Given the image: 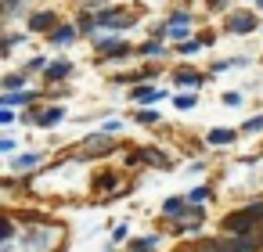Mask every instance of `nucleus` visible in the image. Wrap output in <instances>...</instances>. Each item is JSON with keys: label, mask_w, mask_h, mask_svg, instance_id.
<instances>
[{"label": "nucleus", "mask_w": 263, "mask_h": 252, "mask_svg": "<svg viewBox=\"0 0 263 252\" xmlns=\"http://www.w3.org/2000/svg\"><path fill=\"white\" fill-rule=\"evenodd\" d=\"M18 119H22V115H15V108H0V126H4V130H8V126H15Z\"/></svg>", "instance_id": "34"}, {"label": "nucleus", "mask_w": 263, "mask_h": 252, "mask_svg": "<svg viewBox=\"0 0 263 252\" xmlns=\"http://www.w3.org/2000/svg\"><path fill=\"white\" fill-rule=\"evenodd\" d=\"M29 87V76H26V69H18V72H8L4 80H0V90H26Z\"/></svg>", "instance_id": "20"}, {"label": "nucleus", "mask_w": 263, "mask_h": 252, "mask_svg": "<svg viewBox=\"0 0 263 252\" xmlns=\"http://www.w3.org/2000/svg\"><path fill=\"white\" fill-rule=\"evenodd\" d=\"M72 69H76L72 58H54V62L47 65V72H44V83H47V87H62V83L72 76Z\"/></svg>", "instance_id": "11"}, {"label": "nucleus", "mask_w": 263, "mask_h": 252, "mask_svg": "<svg viewBox=\"0 0 263 252\" xmlns=\"http://www.w3.org/2000/svg\"><path fill=\"white\" fill-rule=\"evenodd\" d=\"M80 36H83V33H80V26H76V22H62L58 29H51V33H47V47L65 51V47H72Z\"/></svg>", "instance_id": "7"}, {"label": "nucleus", "mask_w": 263, "mask_h": 252, "mask_svg": "<svg viewBox=\"0 0 263 252\" xmlns=\"http://www.w3.org/2000/svg\"><path fill=\"white\" fill-rule=\"evenodd\" d=\"M130 101H134L137 108H155L159 101H166V90H159L155 83H137V87L130 90Z\"/></svg>", "instance_id": "8"}, {"label": "nucleus", "mask_w": 263, "mask_h": 252, "mask_svg": "<svg viewBox=\"0 0 263 252\" xmlns=\"http://www.w3.org/2000/svg\"><path fill=\"white\" fill-rule=\"evenodd\" d=\"M40 101V94L36 90H4V94H0V108H33Z\"/></svg>", "instance_id": "10"}, {"label": "nucleus", "mask_w": 263, "mask_h": 252, "mask_svg": "<svg viewBox=\"0 0 263 252\" xmlns=\"http://www.w3.org/2000/svg\"><path fill=\"white\" fill-rule=\"evenodd\" d=\"M195 105H198V90H191V94H177V98H173V108H177V112H191Z\"/></svg>", "instance_id": "25"}, {"label": "nucleus", "mask_w": 263, "mask_h": 252, "mask_svg": "<svg viewBox=\"0 0 263 252\" xmlns=\"http://www.w3.org/2000/svg\"><path fill=\"white\" fill-rule=\"evenodd\" d=\"M166 22H173V26H195V15H191L187 8H173Z\"/></svg>", "instance_id": "27"}, {"label": "nucleus", "mask_w": 263, "mask_h": 252, "mask_svg": "<svg viewBox=\"0 0 263 252\" xmlns=\"http://www.w3.org/2000/svg\"><path fill=\"white\" fill-rule=\"evenodd\" d=\"M119 130H123V119H119V115H116V119H108V123H105V133H112V137H116V133H119Z\"/></svg>", "instance_id": "40"}, {"label": "nucleus", "mask_w": 263, "mask_h": 252, "mask_svg": "<svg viewBox=\"0 0 263 252\" xmlns=\"http://www.w3.org/2000/svg\"><path fill=\"white\" fill-rule=\"evenodd\" d=\"M220 101H223L227 108H238V105H241V94H238V90H223V94H220Z\"/></svg>", "instance_id": "35"}, {"label": "nucleus", "mask_w": 263, "mask_h": 252, "mask_svg": "<svg viewBox=\"0 0 263 252\" xmlns=\"http://www.w3.org/2000/svg\"><path fill=\"white\" fill-rule=\"evenodd\" d=\"M62 26V18H58V11L54 8H40V11H29L26 15V33L33 36V33H51V29H58Z\"/></svg>", "instance_id": "6"}, {"label": "nucleus", "mask_w": 263, "mask_h": 252, "mask_svg": "<svg viewBox=\"0 0 263 252\" xmlns=\"http://www.w3.org/2000/svg\"><path fill=\"white\" fill-rule=\"evenodd\" d=\"M170 80H173V87H205V72H198V69H187V65H180V69H173L170 72Z\"/></svg>", "instance_id": "12"}, {"label": "nucleus", "mask_w": 263, "mask_h": 252, "mask_svg": "<svg viewBox=\"0 0 263 252\" xmlns=\"http://www.w3.org/2000/svg\"><path fill=\"white\" fill-rule=\"evenodd\" d=\"M159 248V234H144V238H134L126 252H155Z\"/></svg>", "instance_id": "22"}, {"label": "nucleus", "mask_w": 263, "mask_h": 252, "mask_svg": "<svg viewBox=\"0 0 263 252\" xmlns=\"http://www.w3.org/2000/svg\"><path fill=\"white\" fill-rule=\"evenodd\" d=\"M159 119H162L159 108H137V112H134V123H137V126H155Z\"/></svg>", "instance_id": "24"}, {"label": "nucleus", "mask_w": 263, "mask_h": 252, "mask_svg": "<svg viewBox=\"0 0 263 252\" xmlns=\"http://www.w3.org/2000/svg\"><path fill=\"white\" fill-rule=\"evenodd\" d=\"M47 65H51V58H44V54H33V58L22 65V69H26V76L33 80V76H44V72H47Z\"/></svg>", "instance_id": "21"}, {"label": "nucleus", "mask_w": 263, "mask_h": 252, "mask_svg": "<svg viewBox=\"0 0 263 252\" xmlns=\"http://www.w3.org/2000/svg\"><path fill=\"white\" fill-rule=\"evenodd\" d=\"M22 4H26V0H4V22H11L22 11Z\"/></svg>", "instance_id": "32"}, {"label": "nucleus", "mask_w": 263, "mask_h": 252, "mask_svg": "<svg viewBox=\"0 0 263 252\" xmlns=\"http://www.w3.org/2000/svg\"><path fill=\"white\" fill-rule=\"evenodd\" d=\"M94 18H98V29H112V33H126L137 26V15L123 11V4H105L94 11Z\"/></svg>", "instance_id": "3"}, {"label": "nucleus", "mask_w": 263, "mask_h": 252, "mask_svg": "<svg viewBox=\"0 0 263 252\" xmlns=\"http://www.w3.org/2000/svg\"><path fill=\"white\" fill-rule=\"evenodd\" d=\"M195 252H231V248H227V238H202L195 241Z\"/></svg>", "instance_id": "23"}, {"label": "nucleus", "mask_w": 263, "mask_h": 252, "mask_svg": "<svg viewBox=\"0 0 263 252\" xmlns=\"http://www.w3.org/2000/svg\"><path fill=\"white\" fill-rule=\"evenodd\" d=\"M241 133H263V112H256L252 119L241 123Z\"/></svg>", "instance_id": "31"}, {"label": "nucleus", "mask_w": 263, "mask_h": 252, "mask_svg": "<svg viewBox=\"0 0 263 252\" xmlns=\"http://www.w3.org/2000/svg\"><path fill=\"white\" fill-rule=\"evenodd\" d=\"M162 216H166V220H184V216H191V202H187V195H173V198H166V202H162Z\"/></svg>", "instance_id": "13"}, {"label": "nucleus", "mask_w": 263, "mask_h": 252, "mask_svg": "<svg viewBox=\"0 0 263 252\" xmlns=\"http://www.w3.org/2000/svg\"><path fill=\"white\" fill-rule=\"evenodd\" d=\"M119 184H123V180H119V173L105 169V173H98V177H94V184H90V187H94V195H112V191H119Z\"/></svg>", "instance_id": "16"}, {"label": "nucleus", "mask_w": 263, "mask_h": 252, "mask_svg": "<svg viewBox=\"0 0 263 252\" xmlns=\"http://www.w3.org/2000/svg\"><path fill=\"white\" fill-rule=\"evenodd\" d=\"M126 162H144V166H159V169H170L173 162L159 151V144H144V148H134L126 155Z\"/></svg>", "instance_id": "9"}, {"label": "nucleus", "mask_w": 263, "mask_h": 252, "mask_svg": "<svg viewBox=\"0 0 263 252\" xmlns=\"http://www.w3.org/2000/svg\"><path fill=\"white\" fill-rule=\"evenodd\" d=\"M15 137H0V151H4V155H15Z\"/></svg>", "instance_id": "38"}, {"label": "nucleus", "mask_w": 263, "mask_h": 252, "mask_svg": "<svg viewBox=\"0 0 263 252\" xmlns=\"http://www.w3.org/2000/svg\"><path fill=\"white\" fill-rule=\"evenodd\" d=\"M44 98H47V101H65V98H69V90H65V87H58V90L51 87V90H44Z\"/></svg>", "instance_id": "37"}, {"label": "nucleus", "mask_w": 263, "mask_h": 252, "mask_svg": "<svg viewBox=\"0 0 263 252\" xmlns=\"http://www.w3.org/2000/svg\"><path fill=\"white\" fill-rule=\"evenodd\" d=\"M116 151V141H112V133H87L83 137V144H80V159H105V155H112Z\"/></svg>", "instance_id": "5"}, {"label": "nucleus", "mask_w": 263, "mask_h": 252, "mask_svg": "<svg viewBox=\"0 0 263 252\" xmlns=\"http://www.w3.org/2000/svg\"><path fill=\"white\" fill-rule=\"evenodd\" d=\"M256 230H259V220L249 212V205L231 209V212H223V216H220V234H227V238H238V234H256Z\"/></svg>", "instance_id": "2"}, {"label": "nucleus", "mask_w": 263, "mask_h": 252, "mask_svg": "<svg viewBox=\"0 0 263 252\" xmlns=\"http://www.w3.org/2000/svg\"><path fill=\"white\" fill-rule=\"evenodd\" d=\"M252 4H259V8H263V0H252Z\"/></svg>", "instance_id": "41"}, {"label": "nucleus", "mask_w": 263, "mask_h": 252, "mask_svg": "<svg viewBox=\"0 0 263 252\" xmlns=\"http://www.w3.org/2000/svg\"><path fill=\"white\" fill-rule=\"evenodd\" d=\"M166 54V40H141L137 44V58H162Z\"/></svg>", "instance_id": "19"}, {"label": "nucleus", "mask_w": 263, "mask_h": 252, "mask_svg": "<svg viewBox=\"0 0 263 252\" xmlns=\"http://www.w3.org/2000/svg\"><path fill=\"white\" fill-rule=\"evenodd\" d=\"M126 234H130V230H126V223H119V227H116V234H112V241H108V252H112L119 241H126Z\"/></svg>", "instance_id": "36"}, {"label": "nucleus", "mask_w": 263, "mask_h": 252, "mask_svg": "<svg viewBox=\"0 0 263 252\" xmlns=\"http://www.w3.org/2000/svg\"><path fill=\"white\" fill-rule=\"evenodd\" d=\"M259 33H263V29H259Z\"/></svg>", "instance_id": "42"}, {"label": "nucleus", "mask_w": 263, "mask_h": 252, "mask_svg": "<svg viewBox=\"0 0 263 252\" xmlns=\"http://www.w3.org/2000/svg\"><path fill=\"white\" fill-rule=\"evenodd\" d=\"M198 40H202V47H213V44H216V33H213V29H202Z\"/></svg>", "instance_id": "39"}, {"label": "nucleus", "mask_w": 263, "mask_h": 252, "mask_svg": "<svg viewBox=\"0 0 263 252\" xmlns=\"http://www.w3.org/2000/svg\"><path fill=\"white\" fill-rule=\"evenodd\" d=\"M26 36H29V33H8V36H4V44H0V54L8 58V54H11V51H15V47H18Z\"/></svg>", "instance_id": "30"}, {"label": "nucleus", "mask_w": 263, "mask_h": 252, "mask_svg": "<svg viewBox=\"0 0 263 252\" xmlns=\"http://www.w3.org/2000/svg\"><path fill=\"white\" fill-rule=\"evenodd\" d=\"M187 202H195V205H205V202H213V187H209V184H202V187H191V191H187Z\"/></svg>", "instance_id": "26"}, {"label": "nucleus", "mask_w": 263, "mask_h": 252, "mask_svg": "<svg viewBox=\"0 0 263 252\" xmlns=\"http://www.w3.org/2000/svg\"><path fill=\"white\" fill-rule=\"evenodd\" d=\"M173 51H177L180 58H191V54H198V51H202V40H198V36H191V40H184V44H177Z\"/></svg>", "instance_id": "29"}, {"label": "nucleus", "mask_w": 263, "mask_h": 252, "mask_svg": "<svg viewBox=\"0 0 263 252\" xmlns=\"http://www.w3.org/2000/svg\"><path fill=\"white\" fill-rule=\"evenodd\" d=\"M62 119H65V108H62V105H51V108H40V112H36V123H33V126H40V130H54Z\"/></svg>", "instance_id": "15"}, {"label": "nucleus", "mask_w": 263, "mask_h": 252, "mask_svg": "<svg viewBox=\"0 0 263 252\" xmlns=\"http://www.w3.org/2000/svg\"><path fill=\"white\" fill-rule=\"evenodd\" d=\"M166 40H170L173 47L184 44V40H191V26H173V22H170V36H166Z\"/></svg>", "instance_id": "28"}, {"label": "nucleus", "mask_w": 263, "mask_h": 252, "mask_svg": "<svg viewBox=\"0 0 263 252\" xmlns=\"http://www.w3.org/2000/svg\"><path fill=\"white\" fill-rule=\"evenodd\" d=\"M47 155L44 151H26V155H11V169L15 173H26V169H36Z\"/></svg>", "instance_id": "17"}, {"label": "nucleus", "mask_w": 263, "mask_h": 252, "mask_svg": "<svg viewBox=\"0 0 263 252\" xmlns=\"http://www.w3.org/2000/svg\"><path fill=\"white\" fill-rule=\"evenodd\" d=\"M76 26H80V33H83L87 40H98V18H94V11L83 8V11L76 15Z\"/></svg>", "instance_id": "18"}, {"label": "nucleus", "mask_w": 263, "mask_h": 252, "mask_svg": "<svg viewBox=\"0 0 263 252\" xmlns=\"http://www.w3.org/2000/svg\"><path fill=\"white\" fill-rule=\"evenodd\" d=\"M94 51H98V62H101V65H108V62H126V58H134V54H137V47H134V44H126V40H123V33L98 36V40H94Z\"/></svg>", "instance_id": "1"}, {"label": "nucleus", "mask_w": 263, "mask_h": 252, "mask_svg": "<svg viewBox=\"0 0 263 252\" xmlns=\"http://www.w3.org/2000/svg\"><path fill=\"white\" fill-rule=\"evenodd\" d=\"M205 8H209L213 15H227V11H234V8H231V0H209Z\"/></svg>", "instance_id": "33"}, {"label": "nucleus", "mask_w": 263, "mask_h": 252, "mask_svg": "<svg viewBox=\"0 0 263 252\" xmlns=\"http://www.w3.org/2000/svg\"><path fill=\"white\" fill-rule=\"evenodd\" d=\"M241 137V130H231V126H213L209 133H205V144L209 148H227V144H234Z\"/></svg>", "instance_id": "14"}, {"label": "nucleus", "mask_w": 263, "mask_h": 252, "mask_svg": "<svg viewBox=\"0 0 263 252\" xmlns=\"http://www.w3.org/2000/svg\"><path fill=\"white\" fill-rule=\"evenodd\" d=\"M256 29H263V26H259V18H256L252 11H245V8H234V11H227V18H223V33H231V36H249V33H256Z\"/></svg>", "instance_id": "4"}]
</instances>
